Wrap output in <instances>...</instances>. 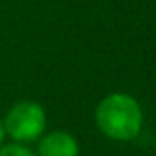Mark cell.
<instances>
[{
    "label": "cell",
    "instance_id": "obj_5",
    "mask_svg": "<svg viewBox=\"0 0 156 156\" xmlns=\"http://www.w3.org/2000/svg\"><path fill=\"white\" fill-rule=\"evenodd\" d=\"M4 136H5V127H4V120H0V145L4 142Z\"/></svg>",
    "mask_w": 156,
    "mask_h": 156
},
{
    "label": "cell",
    "instance_id": "obj_1",
    "mask_svg": "<svg viewBox=\"0 0 156 156\" xmlns=\"http://www.w3.org/2000/svg\"><path fill=\"white\" fill-rule=\"evenodd\" d=\"M96 125L111 140L129 142L136 138L144 125L140 104L125 93H111L96 107Z\"/></svg>",
    "mask_w": 156,
    "mask_h": 156
},
{
    "label": "cell",
    "instance_id": "obj_3",
    "mask_svg": "<svg viewBox=\"0 0 156 156\" xmlns=\"http://www.w3.org/2000/svg\"><path fill=\"white\" fill-rule=\"evenodd\" d=\"M76 138L66 131H53L38 144V156H78Z\"/></svg>",
    "mask_w": 156,
    "mask_h": 156
},
{
    "label": "cell",
    "instance_id": "obj_2",
    "mask_svg": "<svg viewBox=\"0 0 156 156\" xmlns=\"http://www.w3.org/2000/svg\"><path fill=\"white\" fill-rule=\"evenodd\" d=\"M45 111L37 102H18L5 115V133L15 142H33L45 131Z\"/></svg>",
    "mask_w": 156,
    "mask_h": 156
},
{
    "label": "cell",
    "instance_id": "obj_4",
    "mask_svg": "<svg viewBox=\"0 0 156 156\" xmlns=\"http://www.w3.org/2000/svg\"><path fill=\"white\" fill-rule=\"evenodd\" d=\"M0 156H37V154L22 144H9V145L0 149Z\"/></svg>",
    "mask_w": 156,
    "mask_h": 156
}]
</instances>
